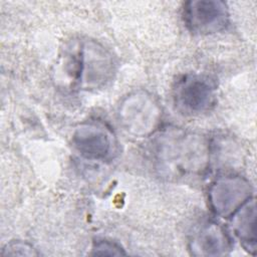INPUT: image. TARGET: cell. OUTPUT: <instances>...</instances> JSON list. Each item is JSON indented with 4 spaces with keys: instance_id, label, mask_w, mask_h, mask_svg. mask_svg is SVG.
Instances as JSON below:
<instances>
[{
    "instance_id": "obj_6",
    "label": "cell",
    "mask_w": 257,
    "mask_h": 257,
    "mask_svg": "<svg viewBox=\"0 0 257 257\" xmlns=\"http://www.w3.org/2000/svg\"><path fill=\"white\" fill-rule=\"evenodd\" d=\"M184 19L187 27L198 34H211L226 28L229 12L226 4L216 0H196L185 3Z\"/></svg>"
},
{
    "instance_id": "obj_4",
    "label": "cell",
    "mask_w": 257,
    "mask_h": 257,
    "mask_svg": "<svg viewBox=\"0 0 257 257\" xmlns=\"http://www.w3.org/2000/svg\"><path fill=\"white\" fill-rule=\"evenodd\" d=\"M252 186L241 176L218 177L210 186L208 201L212 211L223 218H230L252 197Z\"/></svg>"
},
{
    "instance_id": "obj_2",
    "label": "cell",
    "mask_w": 257,
    "mask_h": 257,
    "mask_svg": "<svg viewBox=\"0 0 257 257\" xmlns=\"http://www.w3.org/2000/svg\"><path fill=\"white\" fill-rule=\"evenodd\" d=\"M162 116L160 103L148 91L137 90L120 102L117 117L120 125L131 135L146 137L158 126Z\"/></svg>"
},
{
    "instance_id": "obj_9",
    "label": "cell",
    "mask_w": 257,
    "mask_h": 257,
    "mask_svg": "<svg viewBox=\"0 0 257 257\" xmlns=\"http://www.w3.org/2000/svg\"><path fill=\"white\" fill-rule=\"evenodd\" d=\"M234 234L238 237L242 246L252 255L256 253V206L251 198L231 217Z\"/></svg>"
},
{
    "instance_id": "obj_3",
    "label": "cell",
    "mask_w": 257,
    "mask_h": 257,
    "mask_svg": "<svg viewBox=\"0 0 257 257\" xmlns=\"http://www.w3.org/2000/svg\"><path fill=\"white\" fill-rule=\"evenodd\" d=\"M74 79L85 88L102 85L110 77L113 63L110 55L95 42L80 43L70 63Z\"/></svg>"
},
{
    "instance_id": "obj_5",
    "label": "cell",
    "mask_w": 257,
    "mask_h": 257,
    "mask_svg": "<svg viewBox=\"0 0 257 257\" xmlns=\"http://www.w3.org/2000/svg\"><path fill=\"white\" fill-rule=\"evenodd\" d=\"M215 90V84L209 77L187 74L177 81L174 98L180 110L195 114L208 110L214 104Z\"/></svg>"
},
{
    "instance_id": "obj_7",
    "label": "cell",
    "mask_w": 257,
    "mask_h": 257,
    "mask_svg": "<svg viewBox=\"0 0 257 257\" xmlns=\"http://www.w3.org/2000/svg\"><path fill=\"white\" fill-rule=\"evenodd\" d=\"M72 145L89 161H106L114 152L113 136L105 125L88 121L80 124L72 136Z\"/></svg>"
},
{
    "instance_id": "obj_10",
    "label": "cell",
    "mask_w": 257,
    "mask_h": 257,
    "mask_svg": "<svg viewBox=\"0 0 257 257\" xmlns=\"http://www.w3.org/2000/svg\"><path fill=\"white\" fill-rule=\"evenodd\" d=\"M2 256H35L36 249L24 241H11L5 245L1 252Z\"/></svg>"
},
{
    "instance_id": "obj_11",
    "label": "cell",
    "mask_w": 257,
    "mask_h": 257,
    "mask_svg": "<svg viewBox=\"0 0 257 257\" xmlns=\"http://www.w3.org/2000/svg\"><path fill=\"white\" fill-rule=\"evenodd\" d=\"M92 255H104V256H119L125 255L124 250L116 243L107 240H98L94 242L92 249Z\"/></svg>"
},
{
    "instance_id": "obj_8",
    "label": "cell",
    "mask_w": 257,
    "mask_h": 257,
    "mask_svg": "<svg viewBox=\"0 0 257 257\" xmlns=\"http://www.w3.org/2000/svg\"><path fill=\"white\" fill-rule=\"evenodd\" d=\"M189 250L195 256H223L232 248V241L220 224L207 221L197 228L189 241Z\"/></svg>"
},
{
    "instance_id": "obj_1",
    "label": "cell",
    "mask_w": 257,
    "mask_h": 257,
    "mask_svg": "<svg viewBox=\"0 0 257 257\" xmlns=\"http://www.w3.org/2000/svg\"><path fill=\"white\" fill-rule=\"evenodd\" d=\"M159 162L169 163L168 168H174L178 173L195 172L202 169L206 163L205 144L198 137L185 133H171L163 136L158 142Z\"/></svg>"
}]
</instances>
